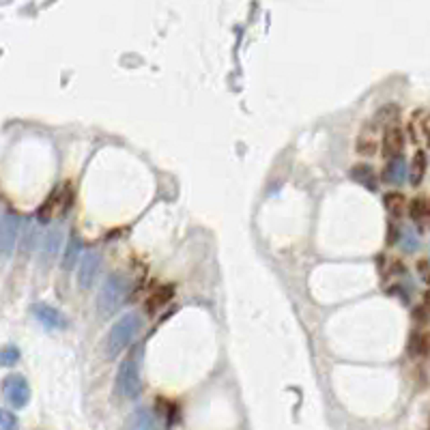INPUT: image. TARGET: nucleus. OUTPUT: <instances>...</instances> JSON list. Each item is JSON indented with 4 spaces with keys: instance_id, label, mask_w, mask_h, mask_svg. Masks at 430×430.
I'll return each instance as SVG.
<instances>
[{
    "instance_id": "obj_20",
    "label": "nucleus",
    "mask_w": 430,
    "mask_h": 430,
    "mask_svg": "<svg viewBox=\"0 0 430 430\" xmlns=\"http://www.w3.org/2000/svg\"><path fill=\"white\" fill-rule=\"evenodd\" d=\"M17 360H20V351L13 344H7L3 348V353H0V362H3V366H13Z\"/></svg>"
},
{
    "instance_id": "obj_12",
    "label": "nucleus",
    "mask_w": 430,
    "mask_h": 430,
    "mask_svg": "<svg viewBox=\"0 0 430 430\" xmlns=\"http://www.w3.org/2000/svg\"><path fill=\"white\" fill-rule=\"evenodd\" d=\"M404 176H407V164H404L402 155L398 158H392L383 170V179L392 185H402L404 181Z\"/></svg>"
},
{
    "instance_id": "obj_11",
    "label": "nucleus",
    "mask_w": 430,
    "mask_h": 430,
    "mask_svg": "<svg viewBox=\"0 0 430 430\" xmlns=\"http://www.w3.org/2000/svg\"><path fill=\"white\" fill-rule=\"evenodd\" d=\"M61 243H63V231L61 226H54L52 231H49L43 239V247H41V261L43 263H49L54 261L59 249H61Z\"/></svg>"
},
{
    "instance_id": "obj_15",
    "label": "nucleus",
    "mask_w": 430,
    "mask_h": 430,
    "mask_svg": "<svg viewBox=\"0 0 430 430\" xmlns=\"http://www.w3.org/2000/svg\"><path fill=\"white\" fill-rule=\"evenodd\" d=\"M353 179H355L358 183L366 185L370 192L376 190V174L370 166H355L353 168Z\"/></svg>"
},
{
    "instance_id": "obj_17",
    "label": "nucleus",
    "mask_w": 430,
    "mask_h": 430,
    "mask_svg": "<svg viewBox=\"0 0 430 430\" xmlns=\"http://www.w3.org/2000/svg\"><path fill=\"white\" fill-rule=\"evenodd\" d=\"M404 205H407V202H404L402 194L392 192V194L385 196V207H387V211L394 213V215H400V213L404 211Z\"/></svg>"
},
{
    "instance_id": "obj_6",
    "label": "nucleus",
    "mask_w": 430,
    "mask_h": 430,
    "mask_svg": "<svg viewBox=\"0 0 430 430\" xmlns=\"http://www.w3.org/2000/svg\"><path fill=\"white\" fill-rule=\"evenodd\" d=\"M17 233H20V220L11 211H5L0 217V249H3V256L9 259L11 252L17 243Z\"/></svg>"
},
{
    "instance_id": "obj_2",
    "label": "nucleus",
    "mask_w": 430,
    "mask_h": 430,
    "mask_svg": "<svg viewBox=\"0 0 430 430\" xmlns=\"http://www.w3.org/2000/svg\"><path fill=\"white\" fill-rule=\"evenodd\" d=\"M140 327H142V318L134 312H128V314H123L112 327H110V334L106 338V358L108 360H114L116 355H121V351L123 348H128L130 342L136 338V334L140 332Z\"/></svg>"
},
{
    "instance_id": "obj_22",
    "label": "nucleus",
    "mask_w": 430,
    "mask_h": 430,
    "mask_svg": "<svg viewBox=\"0 0 430 430\" xmlns=\"http://www.w3.org/2000/svg\"><path fill=\"white\" fill-rule=\"evenodd\" d=\"M424 306H426V310L430 312V291L426 293V297H424Z\"/></svg>"
},
{
    "instance_id": "obj_7",
    "label": "nucleus",
    "mask_w": 430,
    "mask_h": 430,
    "mask_svg": "<svg viewBox=\"0 0 430 430\" xmlns=\"http://www.w3.org/2000/svg\"><path fill=\"white\" fill-rule=\"evenodd\" d=\"M31 310H33V316L45 327V330H65V327H67V318L61 314V310H56L52 306H45V303H35Z\"/></svg>"
},
{
    "instance_id": "obj_8",
    "label": "nucleus",
    "mask_w": 430,
    "mask_h": 430,
    "mask_svg": "<svg viewBox=\"0 0 430 430\" xmlns=\"http://www.w3.org/2000/svg\"><path fill=\"white\" fill-rule=\"evenodd\" d=\"M99 254L95 249L86 252V254H82V261H80V271H78V286L82 291L91 289L95 277H97V271H99Z\"/></svg>"
},
{
    "instance_id": "obj_3",
    "label": "nucleus",
    "mask_w": 430,
    "mask_h": 430,
    "mask_svg": "<svg viewBox=\"0 0 430 430\" xmlns=\"http://www.w3.org/2000/svg\"><path fill=\"white\" fill-rule=\"evenodd\" d=\"M142 392V378H140V364L136 362V353L128 355L118 370H116V394L125 400H136Z\"/></svg>"
},
{
    "instance_id": "obj_5",
    "label": "nucleus",
    "mask_w": 430,
    "mask_h": 430,
    "mask_svg": "<svg viewBox=\"0 0 430 430\" xmlns=\"http://www.w3.org/2000/svg\"><path fill=\"white\" fill-rule=\"evenodd\" d=\"M5 400L13 409H24L31 400V387L29 381L22 374H11L5 381Z\"/></svg>"
},
{
    "instance_id": "obj_21",
    "label": "nucleus",
    "mask_w": 430,
    "mask_h": 430,
    "mask_svg": "<svg viewBox=\"0 0 430 430\" xmlns=\"http://www.w3.org/2000/svg\"><path fill=\"white\" fill-rule=\"evenodd\" d=\"M0 430H17V417L9 409L0 411Z\"/></svg>"
},
{
    "instance_id": "obj_19",
    "label": "nucleus",
    "mask_w": 430,
    "mask_h": 430,
    "mask_svg": "<svg viewBox=\"0 0 430 430\" xmlns=\"http://www.w3.org/2000/svg\"><path fill=\"white\" fill-rule=\"evenodd\" d=\"M411 215L413 217H426L430 215V200L426 198H417L411 202Z\"/></svg>"
},
{
    "instance_id": "obj_18",
    "label": "nucleus",
    "mask_w": 430,
    "mask_h": 430,
    "mask_svg": "<svg viewBox=\"0 0 430 430\" xmlns=\"http://www.w3.org/2000/svg\"><path fill=\"white\" fill-rule=\"evenodd\" d=\"M424 170H426V158H424V153H417V155L413 158V166H411V181H413V183H420V181H422Z\"/></svg>"
},
{
    "instance_id": "obj_13",
    "label": "nucleus",
    "mask_w": 430,
    "mask_h": 430,
    "mask_svg": "<svg viewBox=\"0 0 430 430\" xmlns=\"http://www.w3.org/2000/svg\"><path fill=\"white\" fill-rule=\"evenodd\" d=\"M80 254H82V239H80L78 235H71L69 245H67V252H65V259H63V269H65V271L73 269L75 263H78V259H82Z\"/></svg>"
},
{
    "instance_id": "obj_16",
    "label": "nucleus",
    "mask_w": 430,
    "mask_h": 430,
    "mask_svg": "<svg viewBox=\"0 0 430 430\" xmlns=\"http://www.w3.org/2000/svg\"><path fill=\"white\" fill-rule=\"evenodd\" d=\"M172 295H174V289H172V286H160L153 295L148 297L146 308H148L151 312H155L158 308H162L164 303H168V301L172 299Z\"/></svg>"
},
{
    "instance_id": "obj_9",
    "label": "nucleus",
    "mask_w": 430,
    "mask_h": 430,
    "mask_svg": "<svg viewBox=\"0 0 430 430\" xmlns=\"http://www.w3.org/2000/svg\"><path fill=\"white\" fill-rule=\"evenodd\" d=\"M358 153L360 155H374L376 153V148H378V128H376V123H366L360 136H358Z\"/></svg>"
},
{
    "instance_id": "obj_4",
    "label": "nucleus",
    "mask_w": 430,
    "mask_h": 430,
    "mask_svg": "<svg viewBox=\"0 0 430 430\" xmlns=\"http://www.w3.org/2000/svg\"><path fill=\"white\" fill-rule=\"evenodd\" d=\"M69 202H71V185L63 183V185H59L52 194L45 198V202L37 211V220L39 222H52L56 215L67 211Z\"/></svg>"
},
{
    "instance_id": "obj_14",
    "label": "nucleus",
    "mask_w": 430,
    "mask_h": 430,
    "mask_svg": "<svg viewBox=\"0 0 430 430\" xmlns=\"http://www.w3.org/2000/svg\"><path fill=\"white\" fill-rule=\"evenodd\" d=\"M153 424H155V417L146 407L136 409L130 417V428L132 430H153Z\"/></svg>"
},
{
    "instance_id": "obj_10",
    "label": "nucleus",
    "mask_w": 430,
    "mask_h": 430,
    "mask_svg": "<svg viewBox=\"0 0 430 430\" xmlns=\"http://www.w3.org/2000/svg\"><path fill=\"white\" fill-rule=\"evenodd\" d=\"M404 146V136H402V130L396 128V125H390L383 134V155H387L390 160L392 158H398L400 151Z\"/></svg>"
},
{
    "instance_id": "obj_1",
    "label": "nucleus",
    "mask_w": 430,
    "mask_h": 430,
    "mask_svg": "<svg viewBox=\"0 0 430 430\" xmlns=\"http://www.w3.org/2000/svg\"><path fill=\"white\" fill-rule=\"evenodd\" d=\"M132 291V282L128 275H121V273H110L104 286H101L99 295H97V310L101 316H110L114 314L125 301L130 297Z\"/></svg>"
}]
</instances>
